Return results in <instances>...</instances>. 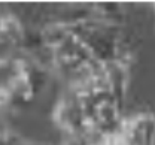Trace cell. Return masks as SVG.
<instances>
[{
  "label": "cell",
  "instance_id": "obj_1",
  "mask_svg": "<svg viewBox=\"0 0 155 145\" xmlns=\"http://www.w3.org/2000/svg\"><path fill=\"white\" fill-rule=\"evenodd\" d=\"M8 130H9L8 124H6V123H5V121H3V120L0 118V138H2V136H3V135H5V133H6Z\"/></svg>",
  "mask_w": 155,
  "mask_h": 145
}]
</instances>
